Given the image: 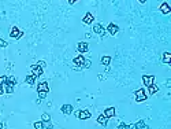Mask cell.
I'll return each mask as SVG.
<instances>
[{"label": "cell", "mask_w": 171, "mask_h": 129, "mask_svg": "<svg viewBox=\"0 0 171 129\" xmlns=\"http://www.w3.org/2000/svg\"><path fill=\"white\" fill-rule=\"evenodd\" d=\"M159 10L162 14H164V15H168L171 12V8H170V4L167 3V1H164V3H162L159 6Z\"/></svg>", "instance_id": "9"}, {"label": "cell", "mask_w": 171, "mask_h": 129, "mask_svg": "<svg viewBox=\"0 0 171 129\" xmlns=\"http://www.w3.org/2000/svg\"><path fill=\"white\" fill-rule=\"evenodd\" d=\"M38 91H44V92H49V85H48V81H43L37 85V92Z\"/></svg>", "instance_id": "14"}, {"label": "cell", "mask_w": 171, "mask_h": 129, "mask_svg": "<svg viewBox=\"0 0 171 129\" xmlns=\"http://www.w3.org/2000/svg\"><path fill=\"white\" fill-rule=\"evenodd\" d=\"M85 62H86V59L84 58V55H78V57H76L74 59H73V63H74V66L76 67H80V69H84L85 66Z\"/></svg>", "instance_id": "5"}, {"label": "cell", "mask_w": 171, "mask_h": 129, "mask_svg": "<svg viewBox=\"0 0 171 129\" xmlns=\"http://www.w3.org/2000/svg\"><path fill=\"white\" fill-rule=\"evenodd\" d=\"M3 87H4V92L6 93H14V91H15V85L10 84V82H6Z\"/></svg>", "instance_id": "17"}, {"label": "cell", "mask_w": 171, "mask_h": 129, "mask_svg": "<svg viewBox=\"0 0 171 129\" xmlns=\"http://www.w3.org/2000/svg\"><path fill=\"white\" fill-rule=\"evenodd\" d=\"M88 49H89V44H88V41H80L78 44H77V51L82 55V54L88 52Z\"/></svg>", "instance_id": "7"}, {"label": "cell", "mask_w": 171, "mask_h": 129, "mask_svg": "<svg viewBox=\"0 0 171 129\" xmlns=\"http://www.w3.org/2000/svg\"><path fill=\"white\" fill-rule=\"evenodd\" d=\"M3 93H4V87L0 85V95H3Z\"/></svg>", "instance_id": "31"}, {"label": "cell", "mask_w": 171, "mask_h": 129, "mask_svg": "<svg viewBox=\"0 0 171 129\" xmlns=\"http://www.w3.org/2000/svg\"><path fill=\"white\" fill-rule=\"evenodd\" d=\"M43 125H44V129H52L53 128V125H52V122H43Z\"/></svg>", "instance_id": "26"}, {"label": "cell", "mask_w": 171, "mask_h": 129, "mask_svg": "<svg viewBox=\"0 0 171 129\" xmlns=\"http://www.w3.org/2000/svg\"><path fill=\"white\" fill-rule=\"evenodd\" d=\"M7 82H10V84H12V85H16V78L14 76H8L7 77Z\"/></svg>", "instance_id": "24"}, {"label": "cell", "mask_w": 171, "mask_h": 129, "mask_svg": "<svg viewBox=\"0 0 171 129\" xmlns=\"http://www.w3.org/2000/svg\"><path fill=\"white\" fill-rule=\"evenodd\" d=\"M134 96H135V102H137V103H141V102H144V100H147L148 99V95H147V92H145V89L144 88L137 89V91L134 92Z\"/></svg>", "instance_id": "1"}, {"label": "cell", "mask_w": 171, "mask_h": 129, "mask_svg": "<svg viewBox=\"0 0 171 129\" xmlns=\"http://www.w3.org/2000/svg\"><path fill=\"white\" fill-rule=\"evenodd\" d=\"M93 33L103 36L104 33H105V28H104L101 24H95V25H93Z\"/></svg>", "instance_id": "10"}, {"label": "cell", "mask_w": 171, "mask_h": 129, "mask_svg": "<svg viewBox=\"0 0 171 129\" xmlns=\"http://www.w3.org/2000/svg\"><path fill=\"white\" fill-rule=\"evenodd\" d=\"M0 129H3V124H1V121H0Z\"/></svg>", "instance_id": "33"}, {"label": "cell", "mask_w": 171, "mask_h": 129, "mask_svg": "<svg viewBox=\"0 0 171 129\" xmlns=\"http://www.w3.org/2000/svg\"><path fill=\"white\" fill-rule=\"evenodd\" d=\"M60 110H62V113L66 114V115H70V114L74 111V109H73L71 105H68V103H66V105H63L62 107H60Z\"/></svg>", "instance_id": "13"}, {"label": "cell", "mask_w": 171, "mask_h": 129, "mask_svg": "<svg viewBox=\"0 0 171 129\" xmlns=\"http://www.w3.org/2000/svg\"><path fill=\"white\" fill-rule=\"evenodd\" d=\"M116 129H129V125L128 124H125V122H122V124H119L118 125V128Z\"/></svg>", "instance_id": "29"}, {"label": "cell", "mask_w": 171, "mask_h": 129, "mask_svg": "<svg viewBox=\"0 0 171 129\" xmlns=\"http://www.w3.org/2000/svg\"><path fill=\"white\" fill-rule=\"evenodd\" d=\"M7 45H8L7 41L4 40V39H0V48H6Z\"/></svg>", "instance_id": "27"}, {"label": "cell", "mask_w": 171, "mask_h": 129, "mask_svg": "<svg viewBox=\"0 0 171 129\" xmlns=\"http://www.w3.org/2000/svg\"><path fill=\"white\" fill-rule=\"evenodd\" d=\"M7 82V76H0V85H4Z\"/></svg>", "instance_id": "28"}, {"label": "cell", "mask_w": 171, "mask_h": 129, "mask_svg": "<svg viewBox=\"0 0 171 129\" xmlns=\"http://www.w3.org/2000/svg\"><path fill=\"white\" fill-rule=\"evenodd\" d=\"M103 114L107 118H114L116 114V110H115V107H107V109L103 111Z\"/></svg>", "instance_id": "11"}, {"label": "cell", "mask_w": 171, "mask_h": 129, "mask_svg": "<svg viewBox=\"0 0 171 129\" xmlns=\"http://www.w3.org/2000/svg\"><path fill=\"white\" fill-rule=\"evenodd\" d=\"M100 63L103 64V66H108V64L111 63V57H108V55H105V57H101V59H100Z\"/></svg>", "instance_id": "20"}, {"label": "cell", "mask_w": 171, "mask_h": 129, "mask_svg": "<svg viewBox=\"0 0 171 129\" xmlns=\"http://www.w3.org/2000/svg\"><path fill=\"white\" fill-rule=\"evenodd\" d=\"M22 36H24V30H21L18 26H12L11 30H10V37L15 39V40H19Z\"/></svg>", "instance_id": "2"}, {"label": "cell", "mask_w": 171, "mask_h": 129, "mask_svg": "<svg viewBox=\"0 0 171 129\" xmlns=\"http://www.w3.org/2000/svg\"><path fill=\"white\" fill-rule=\"evenodd\" d=\"M41 121L43 122H49L51 121V115H49L48 113H44L43 115H41Z\"/></svg>", "instance_id": "22"}, {"label": "cell", "mask_w": 171, "mask_h": 129, "mask_svg": "<svg viewBox=\"0 0 171 129\" xmlns=\"http://www.w3.org/2000/svg\"><path fill=\"white\" fill-rule=\"evenodd\" d=\"M97 122H99L100 125L103 126H107V122H108V118L104 115V114H100L99 117H97Z\"/></svg>", "instance_id": "18"}, {"label": "cell", "mask_w": 171, "mask_h": 129, "mask_svg": "<svg viewBox=\"0 0 171 129\" xmlns=\"http://www.w3.org/2000/svg\"><path fill=\"white\" fill-rule=\"evenodd\" d=\"M33 128H34V129H44L43 121H36L34 124H33Z\"/></svg>", "instance_id": "23"}, {"label": "cell", "mask_w": 171, "mask_h": 129, "mask_svg": "<svg viewBox=\"0 0 171 129\" xmlns=\"http://www.w3.org/2000/svg\"><path fill=\"white\" fill-rule=\"evenodd\" d=\"M142 82L145 87H149V85L155 84V76L153 74H144L142 76Z\"/></svg>", "instance_id": "6"}, {"label": "cell", "mask_w": 171, "mask_h": 129, "mask_svg": "<svg viewBox=\"0 0 171 129\" xmlns=\"http://www.w3.org/2000/svg\"><path fill=\"white\" fill-rule=\"evenodd\" d=\"M37 64H38V66H40V67H45V62L44 61H40V62H37Z\"/></svg>", "instance_id": "30"}, {"label": "cell", "mask_w": 171, "mask_h": 129, "mask_svg": "<svg viewBox=\"0 0 171 129\" xmlns=\"http://www.w3.org/2000/svg\"><path fill=\"white\" fill-rule=\"evenodd\" d=\"M74 114H76V117L78 118V120H89V118L92 117V114L89 110H77Z\"/></svg>", "instance_id": "3"}, {"label": "cell", "mask_w": 171, "mask_h": 129, "mask_svg": "<svg viewBox=\"0 0 171 129\" xmlns=\"http://www.w3.org/2000/svg\"><path fill=\"white\" fill-rule=\"evenodd\" d=\"M36 78L37 77H34L33 74H28V76L25 77V82H26L29 87H32V85H34V82H36Z\"/></svg>", "instance_id": "16"}, {"label": "cell", "mask_w": 171, "mask_h": 129, "mask_svg": "<svg viewBox=\"0 0 171 129\" xmlns=\"http://www.w3.org/2000/svg\"><path fill=\"white\" fill-rule=\"evenodd\" d=\"M134 126H135V129H149V126L145 124V121H144V120H140L138 122H135Z\"/></svg>", "instance_id": "19"}, {"label": "cell", "mask_w": 171, "mask_h": 129, "mask_svg": "<svg viewBox=\"0 0 171 129\" xmlns=\"http://www.w3.org/2000/svg\"><path fill=\"white\" fill-rule=\"evenodd\" d=\"M93 21H95V16H93V14H92V12H86V14H85V16L82 18V22H84L85 25H92V24H93Z\"/></svg>", "instance_id": "12"}, {"label": "cell", "mask_w": 171, "mask_h": 129, "mask_svg": "<svg viewBox=\"0 0 171 129\" xmlns=\"http://www.w3.org/2000/svg\"><path fill=\"white\" fill-rule=\"evenodd\" d=\"M111 36H116L118 34V32H119V28H118V25H115V24H108V26H107V29H105Z\"/></svg>", "instance_id": "8"}, {"label": "cell", "mask_w": 171, "mask_h": 129, "mask_svg": "<svg viewBox=\"0 0 171 129\" xmlns=\"http://www.w3.org/2000/svg\"><path fill=\"white\" fill-rule=\"evenodd\" d=\"M148 88V93L147 95H149V96H152V95H155L156 92H159V87L156 84H152V85H149V87H147Z\"/></svg>", "instance_id": "15"}, {"label": "cell", "mask_w": 171, "mask_h": 129, "mask_svg": "<svg viewBox=\"0 0 171 129\" xmlns=\"http://www.w3.org/2000/svg\"><path fill=\"white\" fill-rule=\"evenodd\" d=\"M30 74H33L34 77H40V76H43L44 74V69L40 67L37 63H34V64L30 66Z\"/></svg>", "instance_id": "4"}, {"label": "cell", "mask_w": 171, "mask_h": 129, "mask_svg": "<svg viewBox=\"0 0 171 129\" xmlns=\"http://www.w3.org/2000/svg\"><path fill=\"white\" fill-rule=\"evenodd\" d=\"M37 95H38V97H40V99H45V97H47V95H48V92H44V91H38V92H37Z\"/></svg>", "instance_id": "25"}, {"label": "cell", "mask_w": 171, "mask_h": 129, "mask_svg": "<svg viewBox=\"0 0 171 129\" xmlns=\"http://www.w3.org/2000/svg\"><path fill=\"white\" fill-rule=\"evenodd\" d=\"M89 66H90V61H86V62H85V66H84V67H89Z\"/></svg>", "instance_id": "32"}, {"label": "cell", "mask_w": 171, "mask_h": 129, "mask_svg": "<svg viewBox=\"0 0 171 129\" xmlns=\"http://www.w3.org/2000/svg\"><path fill=\"white\" fill-rule=\"evenodd\" d=\"M170 59H171V54L170 52H163V63L168 64L170 63Z\"/></svg>", "instance_id": "21"}]
</instances>
